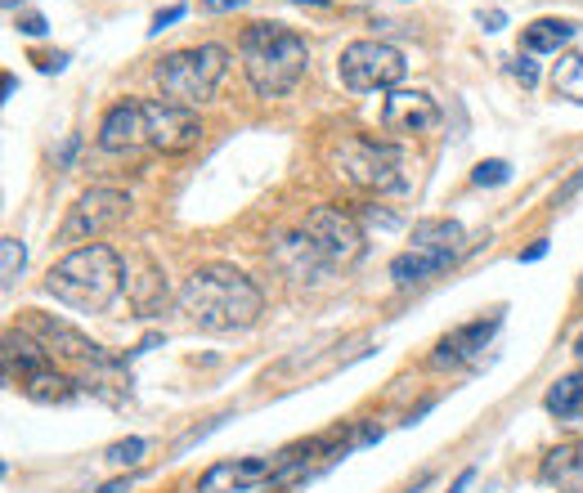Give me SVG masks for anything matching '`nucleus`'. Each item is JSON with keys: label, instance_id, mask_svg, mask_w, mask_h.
Here are the masks:
<instances>
[{"label": "nucleus", "instance_id": "obj_1", "mask_svg": "<svg viewBox=\"0 0 583 493\" xmlns=\"http://www.w3.org/2000/svg\"><path fill=\"white\" fill-rule=\"evenodd\" d=\"M180 310L202 332H243L261 319L265 292L234 265H202L184 278Z\"/></svg>", "mask_w": 583, "mask_h": 493}, {"label": "nucleus", "instance_id": "obj_2", "mask_svg": "<svg viewBox=\"0 0 583 493\" xmlns=\"http://www.w3.org/2000/svg\"><path fill=\"white\" fill-rule=\"evenodd\" d=\"M126 287V260L104 243L72 247L59 265L45 274V292L77 314H104Z\"/></svg>", "mask_w": 583, "mask_h": 493}, {"label": "nucleus", "instance_id": "obj_3", "mask_svg": "<svg viewBox=\"0 0 583 493\" xmlns=\"http://www.w3.org/2000/svg\"><path fill=\"white\" fill-rule=\"evenodd\" d=\"M243 72L261 99H283L310 68V45L283 23H252L238 41Z\"/></svg>", "mask_w": 583, "mask_h": 493}, {"label": "nucleus", "instance_id": "obj_4", "mask_svg": "<svg viewBox=\"0 0 583 493\" xmlns=\"http://www.w3.org/2000/svg\"><path fill=\"white\" fill-rule=\"evenodd\" d=\"M229 68V50L216 41L207 45H193V50H175L157 63L153 81L157 90L166 95V104H180V108H198L216 95V86L225 81Z\"/></svg>", "mask_w": 583, "mask_h": 493}, {"label": "nucleus", "instance_id": "obj_5", "mask_svg": "<svg viewBox=\"0 0 583 493\" xmlns=\"http://www.w3.org/2000/svg\"><path fill=\"white\" fill-rule=\"evenodd\" d=\"M332 171L359 193H395L404 189V157L400 148L377 144L364 135H346L332 144Z\"/></svg>", "mask_w": 583, "mask_h": 493}, {"label": "nucleus", "instance_id": "obj_6", "mask_svg": "<svg viewBox=\"0 0 583 493\" xmlns=\"http://www.w3.org/2000/svg\"><path fill=\"white\" fill-rule=\"evenodd\" d=\"M409 72L404 54L386 41H350L337 59V77L355 95H373V90H395Z\"/></svg>", "mask_w": 583, "mask_h": 493}, {"label": "nucleus", "instance_id": "obj_7", "mask_svg": "<svg viewBox=\"0 0 583 493\" xmlns=\"http://www.w3.org/2000/svg\"><path fill=\"white\" fill-rule=\"evenodd\" d=\"M131 216V193L122 189H86L77 202H72L68 220L59 225V243L63 247H86L99 243L108 229H117Z\"/></svg>", "mask_w": 583, "mask_h": 493}, {"label": "nucleus", "instance_id": "obj_8", "mask_svg": "<svg viewBox=\"0 0 583 493\" xmlns=\"http://www.w3.org/2000/svg\"><path fill=\"white\" fill-rule=\"evenodd\" d=\"M301 229L310 234V243L319 247V256L328 260L332 269H346L364 256V229H359V220L346 216L341 207H314Z\"/></svg>", "mask_w": 583, "mask_h": 493}, {"label": "nucleus", "instance_id": "obj_9", "mask_svg": "<svg viewBox=\"0 0 583 493\" xmlns=\"http://www.w3.org/2000/svg\"><path fill=\"white\" fill-rule=\"evenodd\" d=\"M23 314H27V319H23V332H32V337L41 341L50 355H59V359H81V364H99V368L113 364V355H108L99 341H90L86 332H77L72 323L50 319V314H41V310H23Z\"/></svg>", "mask_w": 583, "mask_h": 493}, {"label": "nucleus", "instance_id": "obj_10", "mask_svg": "<svg viewBox=\"0 0 583 493\" xmlns=\"http://www.w3.org/2000/svg\"><path fill=\"white\" fill-rule=\"evenodd\" d=\"M144 113H148V148H157V153H189L202 139V122L193 108L144 104Z\"/></svg>", "mask_w": 583, "mask_h": 493}, {"label": "nucleus", "instance_id": "obj_11", "mask_svg": "<svg viewBox=\"0 0 583 493\" xmlns=\"http://www.w3.org/2000/svg\"><path fill=\"white\" fill-rule=\"evenodd\" d=\"M382 126L391 135H431L440 126V104L422 90H391L382 104Z\"/></svg>", "mask_w": 583, "mask_h": 493}, {"label": "nucleus", "instance_id": "obj_12", "mask_svg": "<svg viewBox=\"0 0 583 493\" xmlns=\"http://www.w3.org/2000/svg\"><path fill=\"white\" fill-rule=\"evenodd\" d=\"M270 256H274V265L292 278V283H323V278L332 274V265L319 256V247L310 243V234H305V229L279 234V238H274V247H270Z\"/></svg>", "mask_w": 583, "mask_h": 493}, {"label": "nucleus", "instance_id": "obj_13", "mask_svg": "<svg viewBox=\"0 0 583 493\" xmlns=\"http://www.w3.org/2000/svg\"><path fill=\"white\" fill-rule=\"evenodd\" d=\"M148 144V113L140 99H122L99 122V148L104 153H135Z\"/></svg>", "mask_w": 583, "mask_h": 493}, {"label": "nucleus", "instance_id": "obj_14", "mask_svg": "<svg viewBox=\"0 0 583 493\" xmlns=\"http://www.w3.org/2000/svg\"><path fill=\"white\" fill-rule=\"evenodd\" d=\"M503 328V314H489V319H476L467 323V328L449 332V337L436 346V355H431V364L436 368H458V364H471V359H480V350L489 346V337Z\"/></svg>", "mask_w": 583, "mask_h": 493}, {"label": "nucleus", "instance_id": "obj_15", "mask_svg": "<svg viewBox=\"0 0 583 493\" xmlns=\"http://www.w3.org/2000/svg\"><path fill=\"white\" fill-rule=\"evenodd\" d=\"M274 471L270 458H234V462H216V467L202 471L198 480V493H243V489H256L265 485Z\"/></svg>", "mask_w": 583, "mask_h": 493}, {"label": "nucleus", "instance_id": "obj_16", "mask_svg": "<svg viewBox=\"0 0 583 493\" xmlns=\"http://www.w3.org/2000/svg\"><path fill=\"white\" fill-rule=\"evenodd\" d=\"M453 260H458V256H449V251L409 247V251H400V256L391 260V283H395V287H418V283H427V278L444 274Z\"/></svg>", "mask_w": 583, "mask_h": 493}, {"label": "nucleus", "instance_id": "obj_17", "mask_svg": "<svg viewBox=\"0 0 583 493\" xmlns=\"http://www.w3.org/2000/svg\"><path fill=\"white\" fill-rule=\"evenodd\" d=\"M575 36H579L575 18H534L530 27H521L525 54H557V50H566Z\"/></svg>", "mask_w": 583, "mask_h": 493}, {"label": "nucleus", "instance_id": "obj_18", "mask_svg": "<svg viewBox=\"0 0 583 493\" xmlns=\"http://www.w3.org/2000/svg\"><path fill=\"white\" fill-rule=\"evenodd\" d=\"M543 480L566 493H579L583 489V444H561V449L548 453L543 462Z\"/></svg>", "mask_w": 583, "mask_h": 493}, {"label": "nucleus", "instance_id": "obj_19", "mask_svg": "<svg viewBox=\"0 0 583 493\" xmlns=\"http://www.w3.org/2000/svg\"><path fill=\"white\" fill-rule=\"evenodd\" d=\"M413 247L427 251H449V256H462V225L458 220H418L413 225Z\"/></svg>", "mask_w": 583, "mask_h": 493}, {"label": "nucleus", "instance_id": "obj_20", "mask_svg": "<svg viewBox=\"0 0 583 493\" xmlns=\"http://www.w3.org/2000/svg\"><path fill=\"white\" fill-rule=\"evenodd\" d=\"M543 404H548V413H552V417H561V422L579 417V413H583V377H579V372L561 377L557 386L548 390V399H543Z\"/></svg>", "mask_w": 583, "mask_h": 493}, {"label": "nucleus", "instance_id": "obj_21", "mask_svg": "<svg viewBox=\"0 0 583 493\" xmlns=\"http://www.w3.org/2000/svg\"><path fill=\"white\" fill-rule=\"evenodd\" d=\"M552 90L583 108V54H566V59L552 68Z\"/></svg>", "mask_w": 583, "mask_h": 493}, {"label": "nucleus", "instance_id": "obj_22", "mask_svg": "<svg viewBox=\"0 0 583 493\" xmlns=\"http://www.w3.org/2000/svg\"><path fill=\"white\" fill-rule=\"evenodd\" d=\"M23 265H27V251L18 238H0V287H14L18 283V274H23Z\"/></svg>", "mask_w": 583, "mask_h": 493}, {"label": "nucleus", "instance_id": "obj_23", "mask_svg": "<svg viewBox=\"0 0 583 493\" xmlns=\"http://www.w3.org/2000/svg\"><path fill=\"white\" fill-rule=\"evenodd\" d=\"M148 453V440L140 435H131V440H117L104 449V462H113V467H140V458Z\"/></svg>", "mask_w": 583, "mask_h": 493}, {"label": "nucleus", "instance_id": "obj_24", "mask_svg": "<svg viewBox=\"0 0 583 493\" xmlns=\"http://www.w3.org/2000/svg\"><path fill=\"white\" fill-rule=\"evenodd\" d=\"M512 180V166L503 162V157H485V162H476V171H471V184H480V189H498V184Z\"/></svg>", "mask_w": 583, "mask_h": 493}, {"label": "nucleus", "instance_id": "obj_25", "mask_svg": "<svg viewBox=\"0 0 583 493\" xmlns=\"http://www.w3.org/2000/svg\"><path fill=\"white\" fill-rule=\"evenodd\" d=\"M512 77L521 81V86H534V81H539V68H534V54H516V59H512Z\"/></svg>", "mask_w": 583, "mask_h": 493}, {"label": "nucleus", "instance_id": "obj_26", "mask_svg": "<svg viewBox=\"0 0 583 493\" xmlns=\"http://www.w3.org/2000/svg\"><path fill=\"white\" fill-rule=\"evenodd\" d=\"M184 14H189V9H184V5H171V9H162V14L153 18V27H148V36H162L166 27H171V23H180Z\"/></svg>", "mask_w": 583, "mask_h": 493}, {"label": "nucleus", "instance_id": "obj_27", "mask_svg": "<svg viewBox=\"0 0 583 493\" xmlns=\"http://www.w3.org/2000/svg\"><path fill=\"white\" fill-rule=\"evenodd\" d=\"M364 220L368 225H377V229H400V216H391V211H382V207H368Z\"/></svg>", "mask_w": 583, "mask_h": 493}, {"label": "nucleus", "instance_id": "obj_28", "mask_svg": "<svg viewBox=\"0 0 583 493\" xmlns=\"http://www.w3.org/2000/svg\"><path fill=\"white\" fill-rule=\"evenodd\" d=\"M18 32H23V36H45V18H41V14L18 18Z\"/></svg>", "mask_w": 583, "mask_h": 493}, {"label": "nucleus", "instance_id": "obj_29", "mask_svg": "<svg viewBox=\"0 0 583 493\" xmlns=\"http://www.w3.org/2000/svg\"><path fill=\"white\" fill-rule=\"evenodd\" d=\"M238 5H247V0H202L207 14H225V9H238Z\"/></svg>", "mask_w": 583, "mask_h": 493}, {"label": "nucleus", "instance_id": "obj_30", "mask_svg": "<svg viewBox=\"0 0 583 493\" xmlns=\"http://www.w3.org/2000/svg\"><path fill=\"white\" fill-rule=\"evenodd\" d=\"M543 256H548V243L539 238L534 247H525V251H521V265H534V260H543Z\"/></svg>", "mask_w": 583, "mask_h": 493}, {"label": "nucleus", "instance_id": "obj_31", "mask_svg": "<svg viewBox=\"0 0 583 493\" xmlns=\"http://www.w3.org/2000/svg\"><path fill=\"white\" fill-rule=\"evenodd\" d=\"M41 68H45V72H63V68H68V54H50Z\"/></svg>", "mask_w": 583, "mask_h": 493}, {"label": "nucleus", "instance_id": "obj_32", "mask_svg": "<svg viewBox=\"0 0 583 493\" xmlns=\"http://www.w3.org/2000/svg\"><path fill=\"white\" fill-rule=\"evenodd\" d=\"M95 493H131V480H108V485H99Z\"/></svg>", "mask_w": 583, "mask_h": 493}, {"label": "nucleus", "instance_id": "obj_33", "mask_svg": "<svg viewBox=\"0 0 583 493\" xmlns=\"http://www.w3.org/2000/svg\"><path fill=\"white\" fill-rule=\"evenodd\" d=\"M480 27H485V32H498V27H503V14H480Z\"/></svg>", "mask_w": 583, "mask_h": 493}, {"label": "nucleus", "instance_id": "obj_34", "mask_svg": "<svg viewBox=\"0 0 583 493\" xmlns=\"http://www.w3.org/2000/svg\"><path fill=\"white\" fill-rule=\"evenodd\" d=\"M471 480H476V471H471V467H467V471H462V476H458V480H453V489H449V493H462V489H467V485H471Z\"/></svg>", "mask_w": 583, "mask_h": 493}, {"label": "nucleus", "instance_id": "obj_35", "mask_svg": "<svg viewBox=\"0 0 583 493\" xmlns=\"http://www.w3.org/2000/svg\"><path fill=\"white\" fill-rule=\"evenodd\" d=\"M575 355H579V359H583V337H579V341H575Z\"/></svg>", "mask_w": 583, "mask_h": 493}]
</instances>
